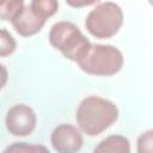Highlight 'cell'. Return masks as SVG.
I'll return each mask as SVG.
<instances>
[{
	"mask_svg": "<svg viewBox=\"0 0 153 153\" xmlns=\"http://www.w3.org/2000/svg\"><path fill=\"white\" fill-rule=\"evenodd\" d=\"M136 153H153V130L147 129L136 140Z\"/></svg>",
	"mask_w": 153,
	"mask_h": 153,
	"instance_id": "12",
	"label": "cell"
},
{
	"mask_svg": "<svg viewBox=\"0 0 153 153\" xmlns=\"http://www.w3.org/2000/svg\"><path fill=\"white\" fill-rule=\"evenodd\" d=\"M123 22V11L116 2L98 1L87 13L85 27L91 36L98 39H106L118 33Z\"/></svg>",
	"mask_w": 153,
	"mask_h": 153,
	"instance_id": "4",
	"label": "cell"
},
{
	"mask_svg": "<svg viewBox=\"0 0 153 153\" xmlns=\"http://www.w3.org/2000/svg\"><path fill=\"white\" fill-rule=\"evenodd\" d=\"M117 105L99 96H87L80 100L75 121L79 130L87 136H97L109 129L118 120Z\"/></svg>",
	"mask_w": 153,
	"mask_h": 153,
	"instance_id": "1",
	"label": "cell"
},
{
	"mask_svg": "<svg viewBox=\"0 0 153 153\" xmlns=\"http://www.w3.org/2000/svg\"><path fill=\"white\" fill-rule=\"evenodd\" d=\"M59 10L55 0H32L24 5L19 16L11 23L16 32L22 37H31L38 33L47 20Z\"/></svg>",
	"mask_w": 153,
	"mask_h": 153,
	"instance_id": "5",
	"label": "cell"
},
{
	"mask_svg": "<svg viewBox=\"0 0 153 153\" xmlns=\"http://www.w3.org/2000/svg\"><path fill=\"white\" fill-rule=\"evenodd\" d=\"M17 49V41L6 29H0V57L12 55Z\"/></svg>",
	"mask_w": 153,
	"mask_h": 153,
	"instance_id": "11",
	"label": "cell"
},
{
	"mask_svg": "<svg viewBox=\"0 0 153 153\" xmlns=\"http://www.w3.org/2000/svg\"><path fill=\"white\" fill-rule=\"evenodd\" d=\"M5 126L13 136H27L37 126V115L27 104H14L6 112Z\"/></svg>",
	"mask_w": 153,
	"mask_h": 153,
	"instance_id": "6",
	"label": "cell"
},
{
	"mask_svg": "<svg viewBox=\"0 0 153 153\" xmlns=\"http://www.w3.org/2000/svg\"><path fill=\"white\" fill-rule=\"evenodd\" d=\"M98 1H67V5L73 6V7H84V6H91V5H96Z\"/></svg>",
	"mask_w": 153,
	"mask_h": 153,
	"instance_id": "14",
	"label": "cell"
},
{
	"mask_svg": "<svg viewBox=\"0 0 153 153\" xmlns=\"http://www.w3.org/2000/svg\"><path fill=\"white\" fill-rule=\"evenodd\" d=\"M2 153H50L49 149L39 143H30L25 141H18L8 145Z\"/></svg>",
	"mask_w": 153,
	"mask_h": 153,
	"instance_id": "10",
	"label": "cell"
},
{
	"mask_svg": "<svg viewBox=\"0 0 153 153\" xmlns=\"http://www.w3.org/2000/svg\"><path fill=\"white\" fill-rule=\"evenodd\" d=\"M7 81H8V71L2 63H0V91L5 87Z\"/></svg>",
	"mask_w": 153,
	"mask_h": 153,
	"instance_id": "13",
	"label": "cell"
},
{
	"mask_svg": "<svg viewBox=\"0 0 153 153\" xmlns=\"http://www.w3.org/2000/svg\"><path fill=\"white\" fill-rule=\"evenodd\" d=\"M48 41L53 48L63 55V57L75 63L81 59L91 44L81 30L74 23L67 20L57 22L50 27Z\"/></svg>",
	"mask_w": 153,
	"mask_h": 153,
	"instance_id": "3",
	"label": "cell"
},
{
	"mask_svg": "<svg viewBox=\"0 0 153 153\" xmlns=\"http://www.w3.org/2000/svg\"><path fill=\"white\" fill-rule=\"evenodd\" d=\"M50 143L57 153H78L84 145V136L78 127L61 123L51 131Z\"/></svg>",
	"mask_w": 153,
	"mask_h": 153,
	"instance_id": "7",
	"label": "cell"
},
{
	"mask_svg": "<svg viewBox=\"0 0 153 153\" xmlns=\"http://www.w3.org/2000/svg\"><path fill=\"white\" fill-rule=\"evenodd\" d=\"M130 141L124 135L114 134L103 139L94 148L92 153H130Z\"/></svg>",
	"mask_w": 153,
	"mask_h": 153,
	"instance_id": "8",
	"label": "cell"
},
{
	"mask_svg": "<svg viewBox=\"0 0 153 153\" xmlns=\"http://www.w3.org/2000/svg\"><path fill=\"white\" fill-rule=\"evenodd\" d=\"M124 63L122 51L111 44L91 43L81 59L76 62L79 68L90 75L111 76L117 74Z\"/></svg>",
	"mask_w": 153,
	"mask_h": 153,
	"instance_id": "2",
	"label": "cell"
},
{
	"mask_svg": "<svg viewBox=\"0 0 153 153\" xmlns=\"http://www.w3.org/2000/svg\"><path fill=\"white\" fill-rule=\"evenodd\" d=\"M23 0H2L0 1V19L12 23L24 8Z\"/></svg>",
	"mask_w": 153,
	"mask_h": 153,
	"instance_id": "9",
	"label": "cell"
}]
</instances>
